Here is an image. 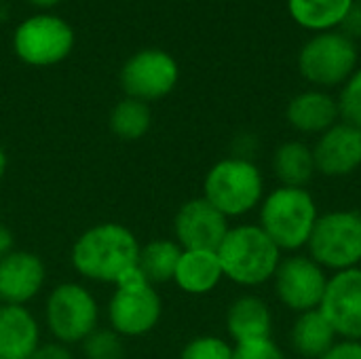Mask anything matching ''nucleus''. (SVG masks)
Here are the masks:
<instances>
[{"instance_id":"1","label":"nucleus","mask_w":361,"mask_h":359,"mask_svg":"<svg viewBox=\"0 0 361 359\" xmlns=\"http://www.w3.org/2000/svg\"><path fill=\"white\" fill-rule=\"evenodd\" d=\"M140 243L135 235L118 222H102L87 229L72 245L74 271L91 281L118 284L137 269Z\"/></svg>"},{"instance_id":"2","label":"nucleus","mask_w":361,"mask_h":359,"mask_svg":"<svg viewBox=\"0 0 361 359\" xmlns=\"http://www.w3.org/2000/svg\"><path fill=\"white\" fill-rule=\"evenodd\" d=\"M319 220V207L309 188L277 186L258 207V226L281 252L298 254L307 248Z\"/></svg>"},{"instance_id":"3","label":"nucleus","mask_w":361,"mask_h":359,"mask_svg":"<svg viewBox=\"0 0 361 359\" xmlns=\"http://www.w3.org/2000/svg\"><path fill=\"white\" fill-rule=\"evenodd\" d=\"M216 254L224 277L243 288H258L273 281L283 258V252L258 224L231 226Z\"/></svg>"},{"instance_id":"4","label":"nucleus","mask_w":361,"mask_h":359,"mask_svg":"<svg viewBox=\"0 0 361 359\" xmlns=\"http://www.w3.org/2000/svg\"><path fill=\"white\" fill-rule=\"evenodd\" d=\"M264 195V176L260 167L252 159L235 154L214 163L203 180V199L228 220L260 207Z\"/></svg>"},{"instance_id":"5","label":"nucleus","mask_w":361,"mask_h":359,"mask_svg":"<svg viewBox=\"0 0 361 359\" xmlns=\"http://www.w3.org/2000/svg\"><path fill=\"white\" fill-rule=\"evenodd\" d=\"M360 53L353 38L341 30L313 34L298 51V72L313 89L343 87L357 70Z\"/></svg>"},{"instance_id":"6","label":"nucleus","mask_w":361,"mask_h":359,"mask_svg":"<svg viewBox=\"0 0 361 359\" xmlns=\"http://www.w3.org/2000/svg\"><path fill=\"white\" fill-rule=\"evenodd\" d=\"M307 250L330 275L361 267V212L332 209L319 214Z\"/></svg>"},{"instance_id":"7","label":"nucleus","mask_w":361,"mask_h":359,"mask_svg":"<svg viewBox=\"0 0 361 359\" xmlns=\"http://www.w3.org/2000/svg\"><path fill=\"white\" fill-rule=\"evenodd\" d=\"M163 303L154 286L135 269L125 275L108 303L110 330L118 336H144L152 332L161 320Z\"/></svg>"},{"instance_id":"8","label":"nucleus","mask_w":361,"mask_h":359,"mask_svg":"<svg viewBox=\"0 0 361 359\" xmlns=\"http://www.w3.org/2000/svg\"><path fill=\"white\" fill-rule=\"evenodd\" d=\"M44 317L57 343L76 345L97 330L99 307L95 296L85 286L66 281L51 290Z\"/></svg>"},{"instance_id":"9","label":"nucleus","mask_w":361,"mask_h":359,"mask_svg":"<svg viewBox=\"0 0 361 359\" xmlns=\"http://www.w3.org/2000/svg\"><path fill=\"white\" fill-rule=\"evenodd\" d=\"M15 55L34 68L61 63L74 49L72 25L51 13H38L23 19L13 34Z\"/></svg>"},{"instance_id":"10","label":"nucleus","mask_w":361,"mask_h":359,"mask_svg":"<svg viewBox=\"0 0 361 359\" xmlns=\"http://www.w3.org/2000/svg\"><path fill=\"white\" fill-rule=\"evenodd\" d=\"M330 273L319 267L309 254H290L281 258L273 277L277 300L292 313H309L319 309Z\"/></svg>"},{"instance_id":"11","label":"nucleus","mask_w":361,"mask_h":359,"mask_svg":"<svg viewBox=\"0 0 361 359\" xmlns=\"http://www.w3.org/2000/svg\"><path fill=\"white\" fill-rule=\"evenodd\" d=\"M180 80V68L173 55L161 49H142L121 68V87L127 97L157 102L167 97Z\"/></svg>"},{"instance_id":"12","label":"nucleus","mask_w":361,"mask_h":359,"mask_svg":"<svg viewBox=\"0 0 361 359\" xmlns=\"http://www.w3.org/2000/svg\"><path fill=\"white\" fill-rule=\"evenodd\" d=\"M319 311L338 339L361 341V267L330 275Z\"/></svg>"},{"instance_id":"13","label":"nucleus","mask_w":361,"mask_h":359,"mask_svg":"<svg viewBox=\"0 0 361 359\" xmlns=\"http://www.w3.org/2000/svg\"><path fill=\"white\" fill-rule=\"evenodd\" d=\"M228 229V218L203 197L186 201L173 218L176 243L182 250L216 252Z\"/></svg>"},{"instance_id":"14","label":"nucleus","mask_w":361,"mask_h":359,"mask_svg":"<svg viewBox=\"0 0 361 359\" xmlns=\"http://www.w3.org/2000/svg\"><path fill=\"white\" fill-rule=\"evenodd\" d=\"M317 174L326 178H347L361 167V129L338 121L324 131L313 146Z\"/></svg>"},{"instance_id":"15","label":"nucleus","mask_w":361,"mask_h":359,"mask_svg":"<svg viewBox=\"0 0 361 359\" xmlns=\"http://www.w3.org/2000/svg\"><path fill=\"white\" fill-rule=\"evenodd\" d=\"M47 269L40 256L25 250H13L0 260V305L30 303L42 290Z\"/></svg>"},{"instance_id":"16","label":"nucleus","mask_w":361,"mask_h":359,"mask_svg":"<svg viewBox=\"0 0 361 359\" xmlns=\"http://www.w3.org/2000/svg\"><path fill=\"white\" fill-rule=\"evenodd\" d=\"M286 118L292 129L302 135H322L332 125L341 121L338 102L330 91L324 89H307L294 95L288 102Z\"/></svg>"},{"instance_id":"17","label":"nucleus","mask_w":361,"mask_h":359,"mask_svg":"<svg viewBox=\"0 0 361 359\" xmlns=\"http://www.w3.org/2000/svg\"><path fill=\"white\" fill-rule=\"evenodd\" d=\"M40 347V328L23 305H0V359H30Z\"/></svg>"},{"instance_id":"18","label":"nucleus","mask_w":361,"mask_h":359,"mask_svg":"<svg viewBox=\"0 0 361 359\" xmlns=\"http://www.w3.org/2000/svg\"><path fill=\"white\" fill-rule=\"evenodd\" d=\"M224 279L222 264L216 252L209 250H182L173 284L192 296H205L214 292Z\"/></svg>"},{"instance_id":"19","label":"nucleus","mask_w":361,"mask_h":359,"mask_svg":"<svg viewBox=\"0 0 361 359\" xmlns=\"http://www.w3.org/2000/svg\"><path fill=\"white\" fill-rule=\"evenodd\" d=\"M226 330L228 336L237 343L271 339L273 332V313L267 300L254 294H243L231 303L226 311Z\"/></svg>"},{"instance_id":"20","label":"nucleus","mask_w":361,"mask_h":359,"mask_svg":"<svg viewBox=\"0 0 361 359\" xmlns=\"http://www.w3.org/2000/svg\"><path fill=\"white\" fill-rule=\"evenodd\" d=\"M271 167L281 186L307 188L317 176L313 148L300 140H288L279 144L273 152Z\"/></svg>"},{"instance_id":"21","label":"nucleus","mask_w":361,"mask_h":359,"mask_svg":"<svg viewBox=\"0 0 361 359\" xmlns=\"http://www.w3.org/2000/svg\"><path fill=\"white\" fill-rule=\"evenodd\" d=\"M336 341L334 328L319 309L296 315L290 328V345L302 359H319Z\"/></svg>"},{"instance_id":"22","label":"nucleus","mask_w":361,"mask_h":359,"mask_svg":"<svg viewBox=\"0 0 361 359\" xmlns=\"http://www.w3.org/2000/svg\"><path fill=\"white\" fill-rule=\"evenodd\" d=\"M355 0H288L290 17L305 30L319 34L343 25Z\"/></svg>"},{"instance_id":"23","label":"nucleus","mask_w":361,"mask_h":359,"mask_svg":"<svg viewBox=\"0 0 361 359\" xmlns=\"http://www.w3.org/2000/svg\"><path fill=\"white\" fill-rule=\"evenodd\" d=\"M182 256V248L171 239H157L140 248L137 271L152 286L173 281L178 262Z\"/></svg>"},{"instance_id":"24","label":"nucleus","mask_w":361,"mask_h":359,"mask_svg":"<svg viewBox=\"0 0 361 359\" xmlns=\"http://www.w3.org/2000/svg\"><path fill=\"white\" fill-rule=\"evenodd\" d=\"M152 127V112L146 102L125 97L110 112V129L116 138L135 142L142 140Z\"/></svg>"},{"instance_id":"25","label":"nucleus","mask_w":361,"mask_h":359,"mask_svg":"<svg viewBox=\"0 0 361 359\" xmlns=\"http://www.w3.org/2000/svg\"><path fill=\"white\" fill-rule=\"evenodd\" d=\"M341 121L361 129V66L347 78L336 97Z\"/></svg>"},{"instance_id":"26","label":"nucleus","mask_w":361,"mask_h":359,"mask_svg":"<svg viewBox=\"0 0 361 359\" xmlns=\"http://www.w3.org/2000/svg\"><path fill=\"white\" fill-rule=\"evenodd\" d=\"M87 359H123V336L114 330H95L82 341Z\"/></svg>"},{"instance_id":"27","label":"nucleus","mask_w":361,"mask_h":359,"mask_svg":"<svg viewBox=\"0 0 361 359\" xmlns=\"http://www.w3.org/2000/svg\"><path fill=\"white\" fill-rule=\"evenodd\" d=\"M180 359H233V345L220 336H197L184 349Z\"/></svg>"},{"instance_id":"28","label":"nucleus","mask_w":361,"mask_h":359,"mask_svg":"<svg viewBox=\"0 0 361 359\" xmlns=\"http://www.w3.org/2000/svg\"><path fill=\"white\" fill-rule=\"evenodd\" d=\"M233 359H286V355L273 339H258L237 343L233 347Z\"/></svg>"},{"instance_id":"29","label":"nucleus","mask_w":361,"mask_h":359,"mask_svg":"<svg viewBox=\"0 0 361 359\" xmlns=\"http://www.w3.org/2000/svg\"><path fill=\"white\" fill-rule=\"evenodd\" d=\"M319 359H361V341L338 339Z\"/></svg>"},{"instance_id":"30","label":"nucleus","mask_w":361,"mask_h":359,"mask_svg":"<svg viewBox=\"0 0 361 359\" xmlns=\"http://www.w3.org/2000/svg\"><path fill=\"white\" fill-rule=\"evenodd\" d=\"M30 359H74L72 353L68 351L66 345L61 343H47V345H40Z\"/></svg>"},{"instance_id":"31","label":"nucleus","mask_w":361,"mask_h":359,"mask_svg":"<svg viewBox=\"0 0 361 359\" xmlns=\"http://www.w3.org/2000/svg\"><path fill=\"white\" fill-rule=\"evenodd\" d=\"M343 30L341 32H345L349 38H357L361 36V0H355L353 2V6H351V11H349V15L345 17V21H343V25H341Z\"/></svg>"},{"instance_id":"32","label":"nucleus","mask_w":361,"mask_h":359,"mask_svg":"<svg viewBox=\"0 0 361 359\" xmlns=\"http://www.w3.org/2000/svg\"><path fill=\"white\" fill-rule=\"evenodd\" d=\"M13 250H15V237H13L11 229L0 222V260L6 258Z\"/></svg>"},{"instance_id":"33","label":"nucleus","mask_w":361,"mask_h":359,"mask_svg":"<svg viewBox=\"0 0 361 359\" xmlns=\"http://www.w3.org/2000/svg\"><path fill=\"white\" fill-rule=\"evenodd\" d=\"M30 4H34V6H40V8H49V6H55V4H59L61 0H27Z\"/></svg>"},{"instance_id":"34","label":"nucleus","mask_w":361,"mask_h":359,"mask_svg":"<svg viewBox=\"0 0 361 359\" xmlns=\"http://www.w3.org/2000/svg\"><path fill=\"white\" fill-rule=\"evenodd\" d=\"M6 152H4V148L0 146V182H2V178H4V174H6Z\"/></svg>"}]
</instances>
